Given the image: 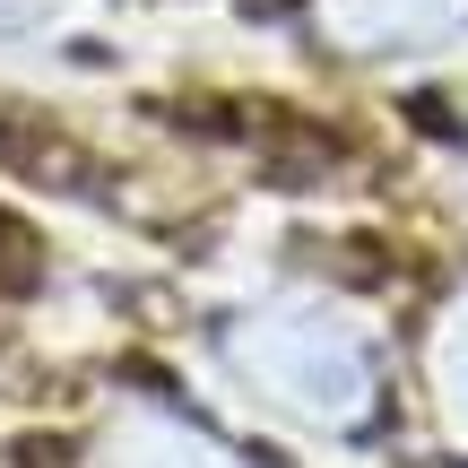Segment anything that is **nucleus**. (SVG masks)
<instances>
[{"mask_svg": "<svg viewBox=\"0 0 468 468\" xmlns=\"http://www.w3.org/2000/svg\"><path fill=\"white\" fill-rule=\"evenodd\" d=\"M313 27L356 61H390V52H425L468 27V0H313Z\"/></svg>", "mask_w": 468, "mask_h": 468, "instance_id": "nucleus-2", "label": "nucleus"}, {"mask_svg": "<svg viewBox=\"0 0 468 468\" xmlns=\"http://www.w3.org/2000/svg\"><path fill=\"white\" fill-rule=\"evenodd\" d=\"M234 365H243L261 390H278L286 408L321 417V425H356L373 408V356L356 347L338 321H321V313L243 321V330H234Z\"/></svg>", "mask_w": 468, "mask_h": 468, "instance_id": "nucleus-1", "label": "nucleus"}]
</instances>
